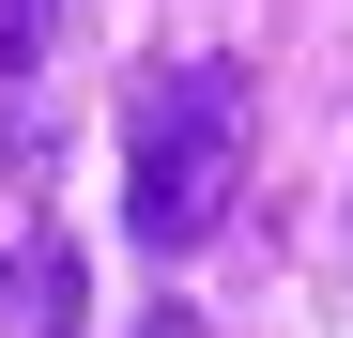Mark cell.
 <instances>
[{
	"label": "cell",
	"mask_w": 353,
	"mask_h": 338,
	"mask_svg": "<svg viewBox=\"0 0 353 338\" xmlns=\"http://www.w3.org/2000/svg\"><path fill=\"white\" fill-rule=\"evenodd\" d=\"M139 338H215V323H200V308H185V292H169V308H154V323H139Z\"/></svg>",
	"instance_id": "4"
},
{
	"label": "cell",
	"mask_w": 353,
	"mask_h": 338,
	"mask_svg": "<svg viewBox=\"0 0 353 338\" xmlns=\"http://www.w3.org/2000/svg\"><path fill=\"white\" fill-rule=\"evenodd\" d=\"M31 323H46V338H77V246H46V277H31Z\"/></svg>",
	"instance_id": "3"
},
{
	"label": "cell",
	"mask_w": 353,
	"mask_h": 338,
	"mask_svg": "<svg viewBox=\"0 0 353 338\" xmlns=\"http://www.w3.org/2000/svg\"><path fill=\"white\" fill-rule=\"evenodd\" d=\"M246 62H154L139 92H123V231L154 246V261H185L215 215H230V185H246Z\"/></svg>",
	"instance_id": "1"
},
{
	"label": "cell",
	"mask_w": 353,
	"mask_h": 338,
	"mask_svg": "<svg viewBox=\"0 0 353 338\" xmlns=\"http://www.w3.org/2000/svg\"><path fill=\"white\" fill-rule=\"evenodd\" d=\"M62 16H77V0H0V77H31V62H46V31H62Z\"/></svg>",
	"instance_id": "2"
}]
</instances>
